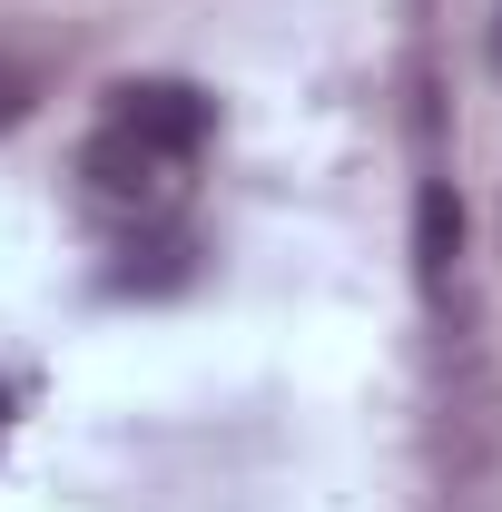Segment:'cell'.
<instances>
[{
	"mask_svg": "<svg viewBox=\"0 0 502 512\" xmlns=\"http://www.w3.org/2000/svg\"><path fill=\"white\" fill-rule=\"evenodd\" d=\"M453 256H463V207H453V188H424V207H414V276H424V286H453Z\"/></svg>",
	"mask_w": 502,
	"mask_h": 512,
	"instance_id": "4",
	"label": "cell"
},
{
	"mask_svg": "<svg viewBox=\"0 0 502 512\" xmlns=\"http://www.w3.org/2000/svg\"><path fill=\"white\" fill-rule=\"evenodd\" d=\"M20 109H30V79H20V69H10V60H0V128H10V119H20Z\"/></svg>",
	"mask_w": 502,
	"mask_h": 512,
	"instance_id": "5",
	"label": "cell"
},
{
	"mask_svg": "<svg viewBox=\"0 0 502 512\" xmlns=\"http://www.w3.org/2000/svg\"><path fill=\"white\" fill-rule=\"evenodd\" d=\"M188 276H197V237L188 227H138V237H128V266L109 286H119V296H178Z\"/></svg>",
	"mask_w": 502,
	"mask_h": 512,
	"instance_id": "3",
	"label": "cell"
},
{
	"mask_svg": "<svg viewBox=\"0 0 502 512\" xmlns=\"http://www.w3.org/2000/svg\"><path fill=\"white\" fill-rule=\"evenodd\" d=\"M188 168L197 158H168V148H148V138H128V128H89V148H79V207L89 217H109V227H168L178 217V197H188Z\"/></svg>",
	"mask_w": 502,
	"mask_h": 512,
	"instance_id": "1",
	"label": "cell"
},
{
	"mask_svg": "<svg viewBox=\"0 0 502 512\" xmlns=\"http://www.w3.org/2000/svg\"><path fill=\"white\" fill-rule=\"evenodd\" d=\"M10 404H20V394H10V384H0V444H10Z\"/></svg>",
	"mask_w": 502,
	"mask_h": 512,
	"instance_id": "6",
	"label": "cell"
},
{
	"mask_svg": "<svg viewBox=\"0 0 502 512\" xmlns=\"http://www.w3.org/2000/svg\"><path fill=\"white\" fill-rule=\"evenodd\" d=\"M109 128L168 148V158H197V148L217 138V99H207L197 79H128V89H109Z\"/></svg>",
	"mask_w": 502,
	"mask_h": 512,
	"instance_id": "2",
	"label": "cell"
}]
</instances>
